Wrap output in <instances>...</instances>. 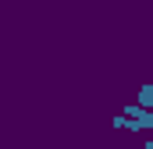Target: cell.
Returning <instances> with one entry per match:
<instances>
[{
  "mask_svg": "<svg viewBox=\"0 0 153 149\" xmlns=\"http://www.w3.org/2000/svg\"><path fill=\"white\" fill-rule=\"evenodd\" d=\"M139 149H153V139H146V142H143V146H139Z\"/></svg>",
  "mask_w": 153,
  "mask_h": 149,
  "instance_id": "cell-3",
  "label": "cell"
},
{
  "mask_svg": "<svg viewBox=\"0 0 153 149\" xmlns=\"http://www.w3.org/2000/svg\"><path fill=\"white\" fill-rule=\"evenodd\" d=\"M135 103H139L143 110H153V82H143V85H139V92H135Z\"/></svg>",
  "mask_w": 153,
  "mask_h": 149,
  "instance_id": "cell-1",
  "label": "cell"
},
{
  "mask_svg": "<svg viewBox=\"0 0 153 149\" xmlns=\"http://www.w3.org/2000/svg\"><path fill=\"white\" fill-rule=\"evenodd\" d=\"M121 117H128V121H139V117H143V107H139V103H125V107H121Z\"/></svg>",
  "mask_w": 153,
  "mask_h": 149,
  "instance_id": "cell-2",
  "label": "cell"
}]
</instances>
